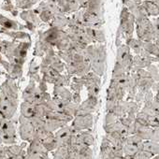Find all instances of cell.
Returning a JSON list of instances; mask_svg holds the SVG:
<instances>
[{"instance_id":"1","label":"cell","mask_w":159,"mask_h":159,"mask_svg":"<svg viewBox=\"0 0 159 159\" xmlns=\"http://www.w3.org/2000/svg\"><path fill=\"white\" fill-rule=\"evenodd\" d=\"M115 63L122 66L126 73H130L133 66V56L129 47L126 44H122L118 47Z\"/></svg>"},{"instance_id":"2","label":"cell","mask_w":159,"mask_h":159,"mask_svg":"<svg viewBox=\"0 0 159 159\" xmlns=\"http://www.w3.org/2000/svg\"><path fill=\"white\" fill-rule=\"evenodd\" d=\"M76 132H78V131L76 129H74V127L72 125H66L62 126L58 130H56L53 135L57 141L58 147L68 146L70 143L71 136L74 135Z\"/></svg>"},{"instance_id":"3","label":"cell","mask_w":159,"mask_h":159,"mask_svg":"<svg viewBox=\"0 0 159 159\" xmlns=\"http://www.w3.org/2000/svg\"><path fill=\"white\" fill-rule=\"evenodd\" d=\"M19 123H20V127H19V133L21 136V139L25 140V141H32L34 139V135H35V127L32 125L30 119L25 118L24 116L19 117Z\"/></svg>"},{"instance_id":"4","label":"cell","mask_w":159,"mask_h":159,"mask_svg":"<svg viewBox=\"0 0 159 159\" xmlns=\"http://www.w3.org/2000/svg\"><path fill=\"white\" fill-rule=\"evenodd\" d=\"M74 129L77 131L89 130L93 126V114H85V115H77L72 121L71 125Z\"/></svg>"},{"instance_id":"5","label":"cell","mask_w":159,"mask_h":159,"mask_svg":"<svg viewBox=\"0 0 159 159\" xmlns=\"http://www.w3.org/2000/svg\"><path fill=\"white\" fill-rule=\"evenodd\" d=\"M27 152H35V153L41 154V155H48V152H49L47 149L44 147V145L42 144V142L38 139H33L32 141H30V145L28 147Z\"/></svg>"},{"instance_id":"6","label":"cell","mask_w":159,"mask_h":159,"mask_svg":"<svg viewBox=\"0 0 159 159\" xmlns=\"http://www.w3.org/2000/svg\"><path fill=\"white\" fill-rule=\"evenodd\" d=\"M153 83H154V81L151 78L139 79L137 81V89H138V91L146 94L148 91H150L152 89Z\"/></svg>"},{"instance_id":"7","label":"cell","mask_w":159,"mask_h":159,"mask_svg":"<svg viewBox=\"0 0 159 159\" xmlns=\"http://www.w3.org/2000/svg\"><path fill=\"white\" fill-rule=\"evenodd\" d=\"M141 150L150 152L152 156L159 154V143L152 140H143Z\"/></svg>"},{"instance_id":"8","label":"cell","mask_w":159,"mask_h":159,"mask_svg":"<svg viewBox=\"0 0 159 159\" xmlns=\"http://www.w3.org/2000/svg\"><path fill=\"white\" fill-rule=\"evenodd\" d=\"M21 115L25 118H28V119L35 117L36 116V106L24 101L21 104Z\"/></svg>"},{"instance_id":"9","label":"cell","mask_w":159,"mask_h":159,"mask_svg":"<svg viewBox=\"0 0 159 159\" xmlns=\"http://www.w3.org/2000/svg\"><path fill=\"white\" fill-rule=\"evenodd\" d=\"M141 150V146L139 145H134V144H127V143H124L123 146V153H124V157L127 158V159H131L139 151Z\"/></svg>"},{"instance_id":"10","label":"cell","mask_w":159,"mask_h":159,"mask_svg":"<svg viewBox=\"0 0 159 159\" xmlns=\"http://www.w3.org/2000/svg\"><path fill=\"white\" fill-rule=\"evenodd\" d=\"M66 125V123L62 122V121H58V120H55V119H46L44 127L50 133H53V132H55L56 130H58L59 128H61L62 126H64Z\"/></svg>"},{"instance_id":"11","label":"cell","mask_w":159,"mask_h":159,"mask_svg":"<svg viewBox=\"0 0 159 159\" xmlns=\"http://www.w3.org/2000/svg\"><path fill=\"white\" fill-rule=\"evenodd\" d=\"M53 95H54V97H57V98L64 99L66 101H71V99H72V94L70 93V91H68L64 86H62V87L55 86L54 91H53Z\"/></svg>"},{"instance_id":"12","label":"cell","mask_w":159,"mask_h":159,"mask_svg":"<svg viewBox=\"0 0 159 159\" xmlns=\"http://www.w3.org/2000/svg\"><path fill=\"white\" fill-rule=\"evenodd\" d=\"M126 45L129 47L130 50L134 52L135 54H139L140 52L143 50V41L140 39H135L133 38L126 40Z\"/></svg>"},{"instance_id":"13","label":"cell","mask_w":159,"mask_h":159,"mask_svg":"<svg viewBox=\"0 0 159 159\" xmlns=\"http://www.w3.org/2000/svg\"><path fill=\"white\" fill-rule=\"evenodd\" d=\"M42 144L44 145V147L47 149L48 152H52V151H54L58 148V145H57V141L54 138V135L53 133H52L51 135H49L46 139H44L42 141Z\"/></svg>"},{"instance_id":"14","label":"cell","mask_w":159,"mask_h":159,"mask_svg":"<svg viewBox=\"0 0 159 159\" xmlns=\"http://www.w3.org/2000/svg\"><path fill=\"white\" fill-rule=\"evenodd\" d=\"M142 7L144 8L147 15H152V16H156L159 14V6L156 5L153 2H149L145 1L142 4Z\"/></svg>"},{"instance_id":"15","label":"cell","mask_w":159,"mask_h":159,"mask_svg":"<svg viewBox=\"0 0 159 159\" xmlns=\"http://www.w3.org/2000/svg\"><path fill=\"white\" fill-rule=\"evenodd\" d=\"M53 159H69V151L67 146H61L54 150Z\"/></svg>"},{"instance_id":"16","label":"cell","mask_w":159,"mask_h":159,"mask_svg":"<svg viewBox=\"0 0 159 159\" xmlns=\"http://www.w3.org/2000/svg\"><path fill=\"white\" fill-rule=\"evenodd\" d=\"M36 88H37V86H36L35 81L31 80L30 83L28 84V85L26 86V88L25 89V91L23 93V99H24V101H27L32 97V95L34 94Z\"/></svg>"},{"instance_id":"17","label":"cell","mask_w":159,"mask_h":159,"mask_svg":"<svg viewBox=\"0 0 159 159\" xmlns=\"http://www.w3.org/2000/svg\"><path fill=\"white\" fill-rule=\"evenodd\" d=\"M142 139L136 134H133V135H129L127 136L125 139V143H127V144H134V145H139V146H141L142 145Z\"/></svg>"},{"instance_id":"18","label":"cell","mask_w":159,"mask_h":159,"mask_svg":"<svg viewBox=\"0 0 159 159\" xmlns=\"http://www.w3.org/2000/svg\"><path fill=\"white\" fill-rule=\"evenodd\" d=\"M39 17L40 21L45 22V23H48V22H50V21H52L53 19L54 14L51 11H49V10H44V11H42L39 13Z\"/></svg>"},{"instance_id":"19","label":"cell","mask_w":159,"mask_h":159,"mask_svg":"<svg viewBox=\"0 0 159 159\" xmlns=\"http://www.w3.org/2000/svg\"><path fill=\"white\" fill-rule=\"evenodd\" d=\"M152 157V155L150 152H145L143 150H140L131 159H151Z\"/></svg>"},{"instance_id":"20","label":"cell","mask_w":159,"mask_h":159,"mask_svg":"<svg viewBox=\"0 0 159 159\" xmlns=\"http://www.w3.org/2000/svg\"><path fill=\"white\" fill-rule=\"evenodd\" d=\"M119 120V118L112 112H108L106 117H105V124H104V126L106 125H111L115 122H117Z\"/></svg>"},{"instance_id":"21","label":"cell","mask_w":159,"mask_h":159,"mask_svg":"<svg viewBox=\"0 0 159 159\" xmlns=\"http://www.w3.org/2000/svg\"><path fill=\"white\" fill-rule=\"evenodd\" d=\"M94 40L98 41L100 43L105 42V34L100 29H95L94 31Z\"/></svg>"},{"instance_id":"22","label":"cell","mask_w":159,"mask_h":159,"mask_svg":"<svg viewBox=\"0 0 159 159\" xmlns=\"http://www.w3.org/2000/svg\"><path fill=\"white\" fill-rule=\"evenodd\" d=\"M25 159H49L48 155H41V154H38L35 152H27L25 153Z\"/></svg>"},{"instance_id":"23","label":"cell","mask_w":159,"mask_h":159,"mask_svg":"<svg viewBox=\"0 0 159 159\" xmlns=\"http://www.w3.org/2000/svg\"><path fill=\"white\" fill-rule=\"evenodd\" d=\"M149 140H152L159 143V126H154L152 128L151 138Z\"/></svg>"},{"instance_id":"24","label":"cell","mask_w":159,"mask_h":159,"mask_svg":"<svg viewBox=\"0 0 159 159\" xmlns=\"http://www.w3.org/2000/svg\"><path fill=\"white\" fill-rule=\"evenodd\" d=\"M1 9L5 11H11L14 10V6L12 5L11 0H4V3L2 4Z\"/></svg>"},{"instance_id":"25","label":"cell","mask_w":159,"mask_h":159,"mask_svg":"<svg viewBox=\"0 0 159 159\" xmlns=\"http://www.w3.org/2000/svg\"><path fill=\"white\" fill-rule=\"evenodd\" d=\"M39 69V66H38L34 61H32L29 66V74H37Z\"/></svg>"},{"instance_id":"26","label":"cell","mask_w":159,"mask_h":159,"mask_svg":"<svg viewBox=\"0 0 159 159\" xmlns=\"http://www.w3.org/2000/svg\"><path fill=\"white\" fill-rule=\"evenodd\" d=\"M151 90L154 93H158L159 92V82H154Z\"/></svg>"},{"instance_id":"27","label":"cell","mask_w":159,"mask_h":159,"mask_svg":"<svg viewBox=\"0 0 159 159\" xmlns=\"http://www.w3.org/2000/svg\"><path fill=\"white\" fill-rule=\"evenodd\" d=\"M11 14H12L13 16H17V15H18V11L15 10V9H14L13 11H11Z\"/></svg>"},{"instance_id":"28","label":"cell","mask_w":159,"mask_h":159,"mask_svg":"<svg viewBox=\"0 0 159 159\" xmlns=\"http://www.w3.org/2000/svg\"><path fill=\"white\" fill-rule=\"evenodd\" d=\"M154 99H155L156 101H159V92L156 93V95L154 96Z\"/></svg>"},{"instance_id":"29","label":"cell","mask_w":159,"mask_h":159,"mask_svg":"<svg viewBox=\"0 0 159 159\" xmlns=\"http://www.w3.org/2000/svg\"><path fill=\"white\" fill-rule=\"evenodd\" d=\"M151 159H159V154H157V155H154V156H152Z\"/></svg>"},{"instance_id":"30","label":"cell","mask_w":159,"mask_h":159,"mask_svg":"<svg viewBox=\"0 0 159 159\" xmlns=\"http://www.w3.org/2000/svg\"><path fill=\"white\" fill-rule=\"evenodd\" d=\"M113 159H127V158H125V157H115V158H113Z\"/></svg>"},{"instance_id":"31","label":"cell","mask_w":159,"mask_h":159,"mask_svg":"<svg viewBox=\"0 0 159 159\" xmlns=\"http://www.w3.org/2000/svg\"><path fill=\"white\" fill-rule=\"evenodd\" d=\"M131 1H133V2H136V3H139L141 0H131Z\"/></svg>"},{"instance_id":"32","label":"cell","mask_w":159,"mask_h":159,"mask_svg":"<svg viewBox=\"0 0 159 159\" xmlns=\"http://www.w3.org/2000/svg\"><path fill=\"white\" fill-rule=\"evenodd\" d=\"M3 142V140H2V137H1V133H0V144H1Z\"/></svg>"},{"instance_id":"33","label":"cell","mask_w":159,"mask_h":159,"mask_svg":"<svg viewBox=\"0 0 159 159\" xmlns=\"http://www.w3.org/2000/svg\"></svg>"}]
</instances>
